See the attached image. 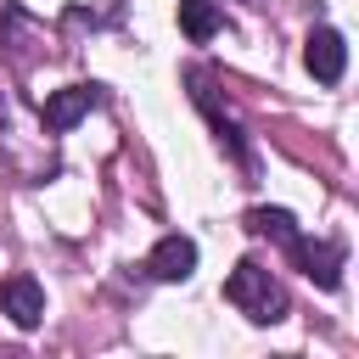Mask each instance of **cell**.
Returning <instances> with one entry per match:
<instances>
[{"instance_id": "1", "label": "cell", "mask_w": 359, "mask_h": 359, "mask_svg": "<svg viewBox=\"0 0 359 359\" xmlns=\"http://www.w3.org/2000/svg\"><path fill=\"white\" fill-rule=\"evenodd\" d=\"M224 297H230L247 320H258V325H275V320L286 314V292H280V286H275V275H269L264 264H252V258H241V264L230 269Z\"/></svg>"}, {"instance_id": "2", "label": "cell", "mask_w": 359, "mask_h": 359, "mask_svg": "<svg viewBox=\"0 0 359 359\" xmlns=\"http://www.w3.org/2000/svg\"><path fill=\"white\" fill-rule=\"evenodd\" d=\"M286 252L297 258V269H303L314 286H325V292H331V286L342 280V247H337V241H320V236H314V241H309V236H292V241H286Z\"/></svg>"}, {"instance_id": "3", "label": "cell", "mask_w": 359, "mask_h": 359, "mask_svg": "<svg viewBox=\"0 0 359 359\" xmlns=\"http://www.w3.org/2000/svg\"><path fill=\"white\" fill-rule=\"evenodd\" d=\"M303 62H309V73H314L320 84H337V79L348 73V39H342L337 28H314L309 45H303Z\"/></svg>"}, {"instance_id": "4", "label": "cell", "mask_w": 359, "mask_h": 359, "mask_svg": "<svg viewBox=\"0 0 359 359\" xmlns=\"http://www.w3.org/2000/svg\"><path fill=\"white\" fill-rule=\"evenodd\" d=\"M90 107H95V90H90V84H67V90H50V95H45V112H39V118H45L50 135H67Z\"/></svg>"}, {"instance_id": "5", "label": "cell", "mask_w": 359, "mask_h": 359, "mask_svg": "<svg viewBox=\"0 0 359 359\" xmlns=\"http://www.w3.org/2000/svg\"><path fill=\"white\" fill-rule=\"evenodd\" d=\"M0 309H6L22 331H34V325L45 320V292H39V280H34V275H11V280L0 286Z\"/></svg>"}, {"instance_id": "6", "label": "cell", "mask_w": 359, "mask_h": 359, "mask_svg": "<svg viewBox=\"0 0 359 359\" xmlns=\"http://www.w3.org/2000/svg\"><path fill=\"white\" fill-rule=\"evenodd\" d=\"M146 269H151L157 280H191V269H196V241H191V236H163V241L151 247Z\"/></svg>"}, {"instance_id": "7", "label": "cell", "mask_w": 359, "mask_h": 359, "mask_svg": "<svg viewBox=\"0 0 359 359\" xmlns=\"http://www.w3.org/2000/svg\"><path fill=\"white\" fill-rule=\"evenodd\" d=\"M180 28H185V39L208 45V39L224 28V6H219V0H180Z\"/></svg>"}, {"instance_id": "8", "label": "cell", "mask_w": 359, "mask_h": 359, "mask_svg": "<svg viewBox=\"0 0 359 359\" xmlns=\"http://www.w3.org/2000/svg\"><path fill=\"white\" fill-rule=\"evenodd\" d=\"M247 230H252V236H275V241H292V236H297V224H292L286 208H252V213H247Z\"/></svg>"}]
</instances>
